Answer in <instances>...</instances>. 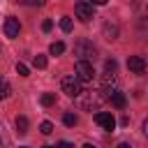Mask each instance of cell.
I'll return each instance as SVG.
<instances>
[{"label":"cell","instance_id":"8992f818","mask_svg":"<svg viewBox=\"0 0 148 148\" xmlns=\"http://www.w3.org/2000/svg\"><path fill=\"white\" fill-rule=\"evenodd\" d=\"M95 123H97L99 127H104L106 132H113V130H116V118H113L111 113H106V111L95 113Z\"/></svg>","mask_w":148,"mask_h":148},{"label":"cell","instance_id":"5b68a950","mask_svg":"<svg viewBox=\"0 0 148 148\" xmlns=\"http://www.w3.org/2000/svg\"><path fill=\"white\" fill-rule=\"evenodd\" d=\"M74 12H76V16H79L83 23H88V21L92 18V14H95V9H92V2H86V0L76 2V5H74Z\"/></svg>","mask_w":148,"mask_h":148},{"label":"cell","instance_id":"ba28073f","mask_svg":"<svg viewBox=\"0 0 148 148\" xmlns=\"http://www.w3.org/2000/svg\"><path fill=\"white\" fill-rule=\"evenodd\" d=\"M127 67H130V72H134V74H143V72H146V60H143L141 56H130V58H127Z\"/></svg>","mask_w":148,"mask_h":148},{"label":"cell","instance_id":"5bb4252c","mask_svg":"<svg viewBox=\"0 0 148 148\" xmlns=\"http://www.w3.org/2000/svg\"><path fill=\"white\" fill-rule=\"evenodd\" d=\"M62 51H65V44H62V42H53V44L49 46V53H51V56H60Z\"/></svg>","mask_w":148,"mask_h":148},{"label":"cell","instance_id":"ac0fdd59","mask_svg":"<svg viewBox=\"0 0 148 148\" xmlns=\"http://www.w3.org/2000/svg\"><path fill=\"white\" fill-rule=\"evenodd\" d=\"M62 123H65L67 127H74V125L79 123V118H76L74 113H65V116H62Z\"/></svg>","mask_w":148,"mask_h":148},{"label":"cell","instance_id":"4fadbf2b","mask_svg":"<svg viewBox=\"0 0 148 148\" xmlns=\"http://www.w3.org/2000/svg\"><path fill=\"white\" fill-rule=\"evenodd\" d=\"M16 130H18V134H25L28 132V118L25 116H18L16 118Z\"/></svg>","mask_w":148,"mask_h":148},{"label":"cell","instance_id":"cb8c5ba5","mask_svg":"<svg viewBox=\"0 0 148 148\" xmlns=\"http://www.w3.org/2000/svg\"><path fill=\"white\" fill-rule=\"evenodd\" d=\"M51 28H53V21H51V18H46V21L42 23V30H44V32H49Z\"/></svg>","mask_w":148,"mask_h":148},{"label":"cell","instance_id":"484cf974","mask_svg":"<svg viewBox=\"0 0 148 148\" xmlns=\"http://www.w3.org/2000/svg\"><path fill=\"white\" fill-rule=\"evenodd\" d=\"M120 125H123V127H127V125H130V118H127V116H123V118H120Z\"/></svg>","mask_w":148,"mask_h":148},{"label":"cell","instance_id":"ffe728a7","mask_svg":"<svg viewBox=\"0 0 148 148\" xmlns=\"http://www.w3.org/2000/svg\"><path fill=\"white\" fill-rule=\"evenodd\" d=\"M60 28H62V32H72V18L69 16H62L60 18Z\"/></svg>","mask_w":148,"mask_h":148},{"label":"cell","instance_id":"8fae6325","mask_svg":"<svg viewBox=\"0 0 148 148\" xmlns=\"http://www.w3.org/2000/svg\"><path fill=\"white\" fill-rule=\"evenodd\" d=\"M116 83H118V76H116V74L104 72V76H102V86H104V88H109V86H111V90H116Z\"/></svg>","mask_w":148,"mask_h":148},{"label":"cell","instance_id":"2e32d148","mask_svg":"<svg viewBox=\"0 0 148 148\" xmlns=\"http://www.w3.org/2000/svg\"><path fill=\"white\" fill-rule=\"evenodd\" d=\"M32 65H35L37 69H44V67H46V56H39V53H37V56L32 58Z\"/></svg>","mask_w":148,"mask_h":148},{"label":"cell","instance_id":"f546056e","mask_svg":"<svg viewBox=\"0 0 148 148\" xmlns=\"http://www.w3.org/2000/svg\"><path fill=\"white\" fill-rule=\"evenodd\" d=\"M42 148H53V146H42Z\"/></svg>","mask_w":148,"mask_h":148},{"label":"cell","instance_id":"7c38bea8","mask_svg":"<svg viewBox=\"0 0 148 148\" xmlns=\"http://www.w3.org/2000/svg\"><path fill=\"white\" fill-rule=\"evenodd\" d=\"M12 95V86H9V81L7 79H0V99H7Z\"/></svg>","mask_w":148,"mask_h":148},{"label":"cell","instance_id":"44dd1931","mask_svg":"<svg viewBox=\"0 0 148 148\" xmlns=\"http://www.w3.org/2000/svg\"><path fill=\"white\" fill-rule=\"evenodd\" d=\"M39 132H42V134H51V132H53V123H49V120H44V123L39 125Z\"/></svg>","mask_w":148,"mask_h":148},{"label":"cell","instance_id":"d4e9b609","mask_svg":"<svg viewBox=\"0 0 148 148\" xmlns=\"http://www.w3.org/2000/svg\"><path fill=\"white\" fill-rule=\"evenodd\" d=\"M56 148H74V146H72V143H69V141H60V143H58V146H56Z\"/></svg>","mask_w":148,"mask_h":148},{"label":"cell","instance_id":"603a6c76","mask_svg":"<svg viewBox=\"0 0 148 148\" xmlns=\"http://www.w3.org/2000/svg\"><path fill=\"white\" fill-rule=\"evenodd\" d=\"M16 72H18V76H28V67L23 62H16Z\"/></svg>","mask_w":148,"mask_h":148},{"label":"cell","instance_id":"9c48e42d","mask_svg":"<svg viewBox=\"0 0 148 148\" xmlns=\"http://www.w3.org/2000/svg\"><path fill=\"white\" fill-rule=\"evenodd\" d=\"M109 102H111L116 109H125V106H127V97H125L118 88H116V90H109Z\"/></svg>","mask_w":148,"mask_h":148},{"label":"cell","instance_id":"e0dca14e","mask_svg":"<svg viewBox=\"0 0 148 148\" xmlns=\"http://www.w3.org/2000/svg\"><path fill=\"white\" fill-rule=\"evenodd\" d=\"M42 104H44V106H53V104H56V95H53V92H44V95H42Z\"/></svg>","mask_w":148,"mask_h":148},{"label":"cell","instance_id":"9a60e30c","mask_svg":"<svg viewBox=\"0 0 148 148\" xmlns=\"http://www.w3.org/2000/svg\"><path fill=\"white\" fill-rule=\"evenodd\" d=\"M0 148H12V141H9V136H7L2 125H0Z\"/></svg>","mask_w":148,"mask_h":148},{"label":"cell","instance_id":"7402d4cb","mask_svg":"<svg viewBox=\"0 0 148 148\" xmlns=\"http://www.w3.org/2000/svg\"><path fill=\"white\" fill-rule=\"evenodd\" d=\"M116 67H118V65H116V60H113V58H111V60H106V62H104V69H106V72H109V74H116Z\"/></svg>","mask_w":148,"mask_h":148},{"label":"cell","instance_id":"4316f807","mask_svg":"<svg viewBox=\"0 0 148 148\" xmlns=\"http://www.w3.org/2000/svg\"><path fill=\"white\" fill-rule=\"evenodd\" d=\"M143 134H146V136H148V118H146V120H143Z\"/></svg>","mask_w":148,"mask_h":148},{"label":"cell","instance_id":"d6986e66","mask_svg":"<svg viewBox=\"0 0 148 148\" xmlns=\"http://www.w3.org/2000/svg\"><path fill=\"white\" fill-rule=\"evenodd\" d=\"M139 35H141L143 39H148V18H141V21H139Z\"/></svg>","mask_w":148,"mask_h":148},{"label":"cell","instance_id":"f1b7e54d","mask_svg":"<svg viewBox=\"0 0 148 148\" xmlns=\"http://www.w3.org/2000/svg\"><path fill=\"white\" fill-rule=\"evenodd\" d=\"M118 148H132V146H130V143H120Z\"/></svg>","mask_w":148,"mask_h":148},{"label":"cell","instance_id":"277c9868","mask_svg":"<svg viewBox=\"0 0 148 148\" xmlns=\"http://www.w3.org/2000/svg\"><path fill=\"white\" fill-rule=\"evenodd\" d=\"M92 76H95V67H92V62L76 60V79H79L81 83H88V81H92Z\"/></svg>","mask_w":148,"mask_h":148},{"label":"cell","instance_id":"52a82bcc","mask_svg":"<svg viewBox=\"0 0 148 148\" xmlns=\"http://www.w3.org/2000/svg\"><path fill=\"white\" fill-rule=\"evenodd\" d=\"M18 30H21V23H18V18H14V16H7V18H5V35H7L9 39H14V37H18Z\"/></svg>","mask_w":148,"mask_h":148},{"label":"cell","instance_id":"3957f363","mask_svg":"<svg viewBox=\"0 0 148 148\" xmlns=\"http://www.w3.org/2000/svg\"><path fill=\"white\" fill-rule=\"evenodd\" d=\"M60 86H62V92H67L69 97H76V95L83 92V90H81V81L76 79V74H67V76H62Z\"/></svg>","mask_w":148,"mask_h":148},{"label":"cell","instance_id":"83f0119b","mask_svg":"<svg viewBox=\"0 0 148 148\" xmlns=\"http://www.w3.org/2000/svg\"><path fill=\"white\" fill-rule=\"evenodd\" d=\"M83 148H97V146H92V143H83Z\"/></svg>","mask_w":148,"mask_h":148},{"label":"cell","instance_id":"7a4b0ae2","mask_svg":"<svg viewBox=\"0 0 148 148\" xmlns=\"http://www.w3.org/2000/svg\"><path fill=\"white\" fill-rule=\"evenodd\" d=\"M95 46H92V42H88V39H79L76 44H74V56L79 58V60H83V62H90V60H95Z\"/></svg>","mask_w":148,"mask_h":148},{"label":"cell","instance_id":"6da1fadb","mask_svg":"<svg viewBox=\"0 0 148 148\" xmlns=\"http://www.w3.org/2000/svg\"><path fill=\"white\" fill-rule=\"evenodd\" d=\"M106 90H86L83 92V97H81V106L86 109V111H97L106 99H109V95H104Z\"/></svg>","mask_w":148,"mask_h":148},{"label":"cell","instance_id":"30bf717a","mask_svg":"<svg viewBox=\"0 0 148 148\" xmlns=\"http://www.w3.org/2000/svg\"><path fill=\"white\" fill-rule=\"evenodd\" d=\"M102 32H104V39L113 42V39L118 37V25H116L113 21H106V23H104V28H102Z\"/></svg>","mask_w":148,"mask_h":148}]
</instances>
